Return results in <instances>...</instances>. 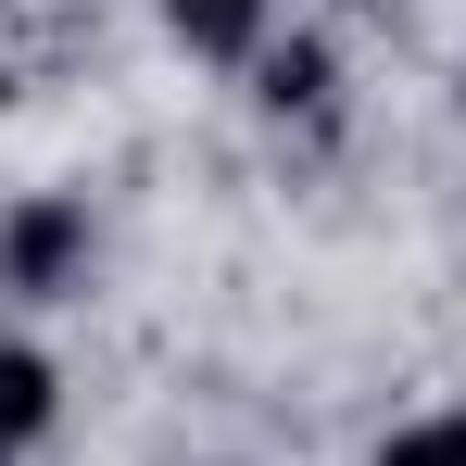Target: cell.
Returning a JSON list of instances; mask_svg holds the SVG:
<instances>
[{
  "mask_svg": "<svg viewBox=\"0 0 466 466\" xmlns=\"http://www.w3.org/2000/svg\"><path fill=\"white\" fill-rule=\"evenodd\" d=\"M64 416V379H51V353H25V340H0V466L25 454L38 429Z\"/></svg>",
  "mask_w": 466,
  "mask_h": 466,
  "instance_id": "obj_3",
  "label": "cell"
},
{
  "mask_svg": "<svg viewBox=\"0 0 466 466\" xmlns=\"http://www.w3.org/2000/svg\"><path fill=\"white\" fill-rule=\"evenodd\" d=\"M379 466H466V403H441V416H403L379 441Z\"/></svg>",
  "mask_w": 466,
  "mask_h": 466,
  "instance_id": "obj_4",
  "label": "cell"
},
{
  "mask_svg": "<svg viewBox=\"0 0 466 466\" xmlns=\"http://www.w3.org/2000/svg\"><path fill=\"white\" fill-rule=\"evenodd\" d=\"M265 101H278V114H315V101H328V51H315V38L265 51Z\"/></svg>",
  "mask_w": 466,
  "mask_h": 466,
  "instance_id": "obj_5",
  "label": "cell"
},
{
  "mask_svg": "<svg viewBox=\"0 0 466 466\" xmlns=\"http://www.w3.org/2000/svg\"><path fill=\"white\" fill-rule=\"evenodd\" d=\"M164 38L189 64H265V0H164Z\"/></svg>",
  "mask_w": 466,
  "mask_h": 466,
  "instance_id": "obj_2",
  "label": "cell"
},
{
  "mask_svg": "<svg viewBox=\"0 0 466 466\" xmlns=\"http://www.w3.org/2000/svg\"><path fill=\"white\" fill-rule=\"evenodd\" d=\"M76 265H88V202H25L0 228V290H25V303H51Z\"/></svg>",
  "mask_w": 466,
  "mask_h": 466,
  "instance_id": "obj_1",
  "label": "cell"
}]
</instances>
